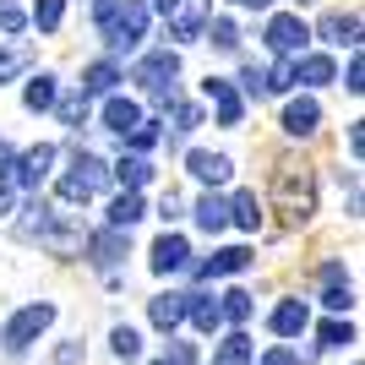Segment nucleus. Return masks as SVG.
<instances>
[{
    "instance_id": "1",
    "label": "nucleus",
    "mask_w": 365,
    "mask_h": 365,
    "mask_svg": "<svg viewBox=\"0 0 365 365\" xmlns=\"http://www.w3.org/2000/svg\"><path fill=\"white\" fill-rule=\"evenodd\" d=\"M273 197H278V213L289 218V224H305V218L317 213V185H311V169H305V164H278Z\"/></svg>"
},
{
    "instance_id": "2",
    "label": "nucleus",
    "mask_w": 365,
    "mask_h": 365,
    "mask_svg": "<svg viewBox=\"0 0 365 365\" xmlns=\"http://www.w3.org/2000/svg\"><path fill=\"white\" fill-rule=\"evenodd\" d=\"M98 33H104V44L115 49V55H125V49H137L142 38H148V0H115V11L98 22Z\"/></svg>"
},
{
    "instance_id": "3",
    "label": "nucleus",
    "mask_w": 365,
    "mask_h": 365,
    "mask_svg": "<svg viewBox=\"0 0 365 365\" xmlns=\"http://www.w3.org/2000/svg\"><path fill=\"white\" fill-rule=\"evenodd\" d=\"M109 180V169H104V158L98 153H88V148H76V158H71V169L61 175V202H93L98 197V185Z\"/></svg>"
},
{
    "instance_id": "4",
    "label": "nucleus",
    "mask_w": 365,
    "mask_h": 365,
    "mask_svg": "<svg viewBox=\"0 0 365 365\" xmlns=\"http://www.w3.org/2000/svg\"><path fill=\"white\" fill-rule=\"evenodd\" d=\"M49 322H55V305H49V300L22 305V311H16V317L6 322V349H11V354H22V349L33 344V338H38V333L49 327Z\"/></svg>"
},
{
    "instance_id": "5",
    "label": "nucleus",
    "mask_w": 365,
    "mask_h": 365,
    "mask_svg": "<svg viewBox=\"0 0 365 365\" xmlns=\"http://www.w3.org/2000/svg\"><path fill=\"white\" fill-rule=\"evenodd\" d=\"M305 44H311V28H305L294 11H278L273 22H267V49H273L278 61H294V55H305Z\"/></svg>"
},
{
    "instance_id": "6",
    "label": "nucleus",
    "mask_w": 365,
    "mask_h": 365,
    "mask_svg": "<svg viewBox=\"0 0 365 365\" xmlns=\"http://www.w3.org/2000/svg\"><path fill=\"white\" fill-rule=\"evenodd\" d=\"M175 76H180V55H175V49H153L148 61H142L137 71H131V82H142L148 93H158V98H164Z\"/></svg>"
},
{
    "instance_id": "7",
    "label": "nucleus",
    "mask_w": 365,
    "mask_h": 365,
    "mask_svg": "<svg viewBox=\"0 0 365 365\" xmlns=\"http://www.w3.org/2000/svg\"><path fill=\"white\" fill-rule=\"evenodd\" d=\"M49 164H55V148H49V142H38V148H28V153L11 164V175H6V180L28 185V191H38V180L49 175Z\"/></svg>"
},
{
    "instance_id": "8",
    "label": "nucleus",
    "mask_w": 365,
    "mask_h": 365,
    "mask_svg": "<svg viewBox=\"0 0 365 365\" xmlns=\"http://www.w3.org/2000/svg\"><path fill=\"white\" fill-rule=\"evenodd\" d=\"M185 257H191V245H185L180 235H169V229H164V235L153 240V273H158V278L180 273V267H185Z\"/></svg>"
},
{
    "instance_id": "9",
    "label": "nucleus",
    "mask_w": 365,
    "mask_h": 365,
    "mask_svg": "<svg viewBox=\"0 0 365 365\" xmlns=\"http://www.w3.org/2000/svg\"><path fill=\"white\" fill-rule=\"evenodd\" d=\"M251 262H257V257H251L245 245H224V251H213V257L197 267V278H229V273H245Z\"/></svg>"
},
{
    "instance_id": "10",
    "label": "nucleus",
    "mask_w": 365,
    "mask_h": 365,
    "mask_svg": "<svg viewBox=\"0 0 365 365\" xmlns=\"http://www.w3.org/2000/svg\"><path fill=\"white\" fill-rule=\"evenodd\" d=\"M202 93H207V98H213V104H218V125H240L245 104H240V93L229 88L224 76H207V82H202Z\"/></svg>"
},
{
    "instance_id": "11",
    "label": "nucleus",
    "mask_w": 365,
    "mask_h": 365,
    "mask_svg": "<svg viewBox=\"0 0 365 365\" xmlns=\"http://www.w3.org/2000/svg\"><path fill=\"white\" fill-rule=\"evenodd\" d=\"M317 33L327 44H360V11H327Z\"/></svg>"
},
{
    "instance_id": "12",
    "label": "nucleus",
    "mask_w": 365,
    "mask_h": 365,
    "mask_svg": "<svg viewBox=\"0 0 365 365\" xmlns=\"http://www.w3.org/2000/svg\"><path fill=\"white\" fill-rule=\"evenodd\" d=\"M317 120H322L317 98H289V104H284V131H289V137H311Z\"/></svg>"
},
{
    "instance_id": "13",
    "label": "nucleus",
    "mask_w": 365,
    "mask_h": 365,
    "mask_svg": "<svg viewBox=\"0 0 365 365\" xmlns=\"http://www.w3.org/2000/svg\"><path fill=\"white\" fill-rule=\"evenodd\" d=\"M185 169H191L202 185H224L229 175H235V164H229L224 153H191V158H185Z\"/></svg>"
},
{
    "instance_id": "14",
    "label": "nucleus",
    "mask_w": 365,
    "mask_h": 365,
    "mask_svg": "<svg viewBox=\"0 0 365 365\" xmlns=\"http://www.w3.org/2000/svg\"><path fill=\"white\" fill-rule=\"evenodd\" d=\"M289 71H294V82L322 88V82H333V76H338V66H333V55H294Z\"/></svg>"
},
{
    "instance_id": "15",
    "label": "nucleus",
    "mask_w": 365,
    "mask_h": 365,
    "mask_svg": "<svg viewBox=\"0 0 365 365\" xmlns=\"http://www.w3.org/2000/svg\"><path fill=\"white\" fill-rule=\"evenodd\" d=\"M148 317L158 333H175L185 322V294H158V300H148Z\"/></svg>"
},
{
    "instance_id": "16",
    "label": "nucleus",
    "mask_w": 365,
    "mask_h": 365,
    "mask_svg": "<svg viewBox=\"0 0 365 365\" xmlns=\"http://www.w3.org/2000/svg\"><path fill=\"white\" fill-rule=\"evenodd\" d=\"M305 327H311V311H305V300H284L273 311V333L278 338H300Z\"/></svg>"
},
{
    "instance_id": "17",
    "label": "nucleus",
    "mask_w": 365,
    "mask_h": 365,
    "mask_svg": "<svg viewBox=\"0 0 365 365\" xmlns=\"http://www.w3.org/2000/svg\"><path fill=\"white\" fill-rule=\"evenodd\" d=\"M125 251H131V235H120V229H104V235L93 240V262H98V267H120Z\"/></svg>"
},
{
    "instance_id": "18",
    "label": "nucleus",
    "mask_w": 365,
    "mask_h": 365,
    "mask_svg": "<svg viewBox=\"0 0 365 365\" xmlns=\"http://www.w3.org/2000/svg\"><path fill=\"white\" fill-rule=\"evenodd\" d=\"M185 317L197 322V333H218L224 311H218V300H213V294H185Z\"/></svg>"
},
{
    "instance_id": "19",
    "label": "nucleus",
    "mask_w": 365,
    "mask_h": 365,
    "mask_svg": "<svg viewBox=\"0 0 365 365\" xmlns=\"http://www.w3.org/2000/svg\"><path fill=\"white\" fill-rule=\"evenodd\" d=\"M229 224H240L245 235H257V229H262V202H257V191H235V202H229Z\"/></svg>"
},
{
    "instance_id": "20",
    "label": "nucleus",
    "mask_w": 365,
    "mask_h": 365,
    "mask_svg": "<svg viewBox=\"0 0 365 365\" xmlns=\"http://www.w3.org/2000/svg\"><path fill=\"white\" fill-rule=\"evenodd\" d=\"M202 28H207V0H197V6H185V11H175V22H169V33L175 38H202Z\"/></svg>"
},
{
    "instance_id": "21",
    "label": "nucleus",
    "mask_w": 365,
    "mask_h": 365,
    "mask_svg": "<svg viewBox=\"0 0 365 365\" xmlns=\"http://www.w3.org/2000/svg\"><path fill=\"white\" fill-rule=\"evenodd\" d=\"M142 120V109L131 104V98H120V93H115V98H109L104 104V125L109 131H115V137H125V131H131V125Z\"/></svg>"
},
{
    "instance_id": "22",
    "label": "nucleus",
    "mask_w": 365,
    "mask_h": 365,
    "mask_svg": "<svg viewBox=\"0 0 365 365\" xmlns=\"http://www.w3.org/2000/svg\"><path fill=\"white\" fill-rule=\"evenodd\" d=\"M109 175H115V180H120L125 191H142V185L153 180V164H148V158H137V153H125V158H120L115 169H109Z\"/></svg>"
},
{
    "instance_id": "23",
    "label": "nucleus",
    "mask_w": 365,
    "mask_h": 365,
    "mask_svg": "<svg viewBox=\"0 0 365 365\" xmlns=\"http://www.w3.org/2000/svg\"><path fill=\"white\" fill-rule=\"evenodd\" d=\"M137 218H148V207H142L137 191H125V197H115V207H109V229H120V235H131V224Z\"/></svg>"
},
{
    "instance_id": "24",
    "label": "nucleus",
    "mask_w": 365,
    "mask_h": 365,
    "mask_svg": "<svg viewBox=\"0 0 365 365\" xmlns=\"http://www.w3.org/2000/svg\"><path fill=\"white\" fill-rule=\"evenodd\" d=\"M115 82H120V66H109V61L88 66V71H82V98H93V93H109Z\"/></svg>"
},
{
    "instance_id": "25",
    "label": "nucleus",
    "mask_w": 365,
    "mask_h": 365,
    "mask_svg": "<svg viewBox=\"0 0 365 365\" xmlns=\"http://www.w3.org/2000/svg\"><path fill=\"white\" fill-rule=\"evenodd\" d=\"M197 224H202V229H207V235H218V229H224V224H229V202H218V197H213V191H207V197H202V202H197Z\"/></svg>"
},
{
    "instance_id": "26",
    "label": "nucleus",
    "mask_w": 365,
    "mask_h": 365,
    "mask_svg": "<svg viewBox=\"0 0 365 365\" xmlns=\"http://www.w3.org/2000/svg\"><path fill=\"white\" fill-rule=\"evenodd\" d=\"M213 365H251V338H245V333H229L224 344H218Z\"/></svg>"
},
{
    "instance_id": "27",
    "label": "nucleus",
    "mask_w": 365,
    "mask_h": 365,
    "mask_svg": "<svg viewBox=\"0 0 365 365\" xmlns=\"http://www.w3.org/2000/svg\"><path fill=\"white\" fill-rule=\"evenodd\" d=\"M22 104L38 115V109H55V76H33L28 88H22Z\"/></svg>"
},
{
    "instance_id": "28",
    "label": "nucleus",
    "mask_w": 365,
    "mask_h": 365,
    "mask_svg": "<svg viewBox=\"0 0 365 365\" xmlns=\"http://www.w3.org/2000/svg\"><path fill=\"white\" fill-rule=\"evenodd\" d=\"M66 16V0H33V28L38 33H55Z\"/></svg>"
},
{
    "instance_id": "29",
    "label": "nucleus",
    "mask_w": 365,
    "mask_h": 365,
    "mask_svg": "<svg viewBox=\"0 0 365 365\" xmlns=\"http://www.w3.org/2000/svg\"><path fill=\"white\" fill-rule=\"evenodd\" d=\"M207 38H213V49H240V28H235V22H229V16H213V28H207Z\"/></svg>"
},
{
    "instance_id": "30",
    "label": "nucleus",
    "mask_w": 365,
    "mask_h": 365,
    "mask_svg": "<svg viewBox=\"0 0 365 365\" xmlns=\"http://www.w3.org/2000/svg\"><path fill=\"white\" fill-rule=\"evenodd\" d=\"M153 142H158V120H137L131 131H125V148L137 153V158H142V153L153 148Z\"/></svg>"
},
{
    "instance_id": "31",
    "label": "nucleus",
    "mask_w": 365,
    "mask_h": 365,
    "mask_svg": "<svg viewBox=\"0 0 365 365\" xmlns=\"http://www.w3.org/2000/svg\"><path fill=\"white\" fill-rule=\"evenodd\" d=\"M317 338H322V349H344V344H354V327L333 317V322H322V333H317Z\"/></svg>"
},
{
    "instance_id": "32",
    "label": "nucleus",
    "mask_w": 365,
    "mask_h": 365,
    "mask_svg": "<svg viewBox=\"0 0 365 365\" xmlns=\"http://www.w3.org/2000/svg\"><path fill=\"white\" fill-rule=\"evenodd\" d=\"M164 104H169L175 131H197V125H202V109H197V104H180V98H164Z\"/></svg>"
},
{
    "instance_id": "33",
    "label": "nucleus",
    "mask_w": 365,
    "mask_h": 365,
    "mask_svg": "<svg viewBox=\"0 0 365 365\" xmlns=\"http://www.w3.org/2000/svg\"><path fill=\"white\" fill-rule=\"evenodd\" d=\"M109 349L120 354V360H137V354H142V338H137V327H115V333H109Z\"/></svg>"
},
{
    "instance_id": "34",
    "label": "nucleus",
    "mask_w": 365,
    "mask_h": 365,
    "mask_svg": "<svg viewBox=\"0 0 365 365\" xmlns=\"http://www.w3.org/2000/svg\"><path fill=\"white\" fill-rule=\"evenodd\" d=\"M55 104H61V120H66V125H76V131L88 125V98H82V93H71V98H55Z\"/></svg>"
},
{
    "instance_id": "35",
    "label": "nucleus",
    "mask_w": 365,
    "mask_h": 365,
    "mask_svg": "<svg viewBox=\"0 0 365 365\" xmlns=\"http://www.w3.org/2000/svg\"><path fill=\"white\" fill-rule=\"evenodd\" d=\"M218 311H224L229 322H245V317H251V294H245V289H229L224 300H218Z\"/></svg>"
},
{
    "instance_id": "36",
    "label": "nucleus",
    "mask_w": 365,
    "mask_h": 365,
    "mask_svg": "<svg viewBox=\"0 0 365 365\" xmlns=\"http://www.w3.org/2000/svg\"><path fill=\"white\" fill-rule=\"evenodd\" d=\"M28 61H33V55H28V49H22V44L0 49V82H6V76H16V71H28Z\"/></svg>"
},
{
    "instance_id": "37",
    "label": "nucleus",
    "mask_w": 365,
    "mask_h": 365,
    "mask_svg": "<svg viewBox=\"0 0 365 365\" xmlns=\"http://www.w3.org/2000/svg\"><path fill=\"white\" fill-rule=\"evenodd\" d=\"M262 88H267V93H289V88H294V71H289V61H278L273 71H262Z\"/></svg>"
},
{
    "instance_id": "38",
    "label": "nucleus",
    "mask_w": 365,
    "mask_h": 365,
    "mask_svg": "<svg viewBox=\"0 0 365 365\" xmlns=\"http://www.w3.org/2000/svg\"><path fill=\"white\" fill-rule=\"evenodd\" d=\"M322 305H327V311H333V317H344V311H349V305H354L349 284H327V294H322Z\"/></svg>"
},
{
    "instance_id": "39",
    "label": "nucleus",
    "mask_w": 365,
    "mask_h": 365,
    "mask_svg": "<svg viewBox=\"0 0 365 365\" xmlns=\"http://www.w3.org/2000/svg\"><path fill=\"white\" fill-rule=\"evenodd\" d=\"M22 28H28L22 6H16V0H0V33H22Z\"/></svg>"
},
{
    "instance_id": "40",
    "label": "nucleus",
    "mask_w": 365,
    "mask_h": 365,
    "mask_svg": "<svg viewBox=\"0 0 365 365\" xmlns=\"http://www.w3.org/2000/svg\"><path fill=\"white\" fill-rule=\"evenodd\" d=\"M344 88H349V93H360V88H365V61H360V55L349 61V76H344Z\"/></svg>"
},
{
    "instance_id": "41",
    "label": "nucleus",
    "mask_w": 365,
    "mask_h": 365,
    "mask_svg": "<svg viewBox=\"0 0 365 365\" xmlns=\"http://www.w3.org/2000/svg\"><path fill=\"white\" fill-rule=\"evenodd\" d=\"M240 82H245V93H251V98H262V93H267V88H262V71H257V66H245Z\"/></svg>"
},
{
    "instance_id": "42",
    "label": "nucleus",
    "mask_w": 365,
    "mask_h": 365,
    "mask_svg": "<svg viewBox=\"0 0 365 365\" xmlns=\"http://www.w3.org/2000/svg\"><path fill=\"white\" fill-rule=\"evenodd\" d=\"M262 365H300V360H294V349H284V344H278V349L262 354Z\"/></svg>"
},
{
    "instance_id": "43",
    "label": "nucleus",
    "mask_w": 365,
    "mask_h": 365,
    "mask_svg": "<svg viewBox=\"0 0 365 365\" xmlns=\"http://www.w3.org/2000/svg\"><path fill=\"white\" fill-rule=\"evenodd\" d=\"M158 218H164V224H169V218H180V197H175V191L158 202Z\"/></svg>"
},
{
    "instance_id": "44",
    "label": "nucleus",
    "mask_w": 365,
    "mask_h": 365,
    "mask_svg": "<svg viewBox=\"0 0 365 365\" xmlns=\"http://www.w3.org/2000/svg\"><path fill=\"white\" fill-rule=\"evenodd\" d=\"M11 213V180H6V169H0V218Z\"/></svg>"
},
{
    "instance_id": "45",
    "label": "nucleus",
    "mask_w": 365,
    "mask_h": 365,
    "mask_svg": "<svg viewBox=\"0 0 365 365\" xmlns=\"http://www.w3.org/2000/svg\"><path fill=\"white\" fill-rule=\"evenodd\" d=\"M349 148H354V158H360V153H365V125H360V120L349 125Z\"/></svg>"
},
{
    "instance_id": "46",
    "label": "nucleus",
    "mask_w": 365,
    "mask_h": 365,
    "mask_svg": "<svg viewBox=\"0 0 365 365\" xmlns=\"http://www.w3.org/2000/svg\"><path fill=\"white\" fill-rule=\"evenodd\" d=\"M235 6H245V11H267L273 0H235Z\"/></svg>"
},
{
    "instance_id": "47",
    "label": "nucleus",
    "mask_w": 365,
    "mask_h": 365,
    "mask_svg": "<svg viewBox=\"0 0 365 365\" xmlns=\"http://www.w3.org/2000/svg\"><path fill=\"white\" fill-rule=\"evenodd\" d=\"M153 6H158L164 16H175V11H180V0H153Z\"/></svg>"
},
{
    "instance_id": "48",
    "label": "nucleus",
    "mask_w": 365,
    "mask_h": 365,
    "mask_svg": "<svg viewBox=\"0 0 365 365\" xmlns=\"http://www.w3.org/2000/svg\"><path fill=\"white\" fill-rule=\"evenodd\" d=\"M158 365H169V360H158Z\"/></svg>"
}]
</instances>
